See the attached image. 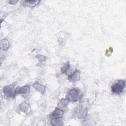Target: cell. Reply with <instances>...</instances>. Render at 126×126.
Instances as JSON below:
<instances>
[{"mask_svg": "<svg viewBox=\"0 0 126 126\" xmlns=\"http://www.w3.org/2000/svg\"><path fill=\"white\" fill-rule=\"evenodd\" d=\"M82 95L81 91L78 89H73L69 91L68 93V99L71 101L79 100Z\"/></svg>", "mask_w": 126, "mask_h": 126, "instance_id": "1", "label": "cell"}, {"mask_svg": "<svg viewBox=\"0 0 126 126\" xmlns=\"http://www.w3.org/2000/svg\"><path fill=\"white\" fill-rule=\"evenodd\" d=\"M125 87V82L123 80H118L115 82L111 87L112 91L115 94L122 93Z\"/></svg>", "mask_w": 126, "mask_h": 126, "instance_id": "2", "label": "cell"}, {"mask_svg": "<svg viewBox=\"0 0 126 126\" xmlns=\"http://www.w3.org/2000/svg\"><path fill=\"white\" fill-rule=\"evenodd\" d=\"M3 92L4 95L8 98L14 97L16 94V90L12 85L5 86L3 89Z\"/></svg>", "mask_w": 126, "mask_h": 126, "instance_id": "3", "label": "cell"}, {"mask_svg": "<svg viewBox=\"0 0 126 126\" xmlns=\"http://www.w3.org/2000/svg\"><path fill=\"white\" fill-rule=\"evenodd\" d=\"M74 114L76 117L81 119L85 117L87 115V110L83 107H77L74 112Z\"/></svg>", "mask_w": 126, "mask_h": 126, "instance_id": "4", "label": "cell"}, {"mask_svg": "<svg viewBox=\"0 0 126 126\" xmlns=\"http://www.w3.org/2000/svg\"><path fill=\"white\" fill-rule=\"evenodd\" d=\"M63 113V111L62 109L56 108L55 110L50 114V117L51 120L62 118Z\"/></svg>", "mask_w": 126, "mask_h": 126, "instance_id": "5", "label": "cell"}, {"mask_svg": "<svg viewBox=\"0 0 126 126\" xmlns=\"http://www.w3.org/2000/svg\"><path fill=\"white\" fill-rule=\"evenodd\" d=\"M30 91V88L29 86H24L20 88H18L16 89V93L20 94L22 95H28Z\"/></svg>", "mask_w": 126, "mask_h": 126, "instance_id": "6", "label": "cell"}, {"mask_svg": "<svg viewBox=\"0 0 126 126\" xmlns=\"http://www.w3.org/2000/svg\"><path fill=\"white\" fill-rule=\"evenodd\" d=\"M80 77V73L78 70H76L72 74L68 76V79L70 82H75L79 80Z\"/></svg>", "mask_w": 126, "mask_h": 126, "instance_id": "7", "label": "cell"}, {"mask_svg": "<svg viewBox=\"0 0 126 126\" xmlns=\"http://www.w3.org/2000/svg\"><path fill=\"white\" fill-rule=\"evenodd\" d=\"M10 46L9 41L6 39H3L0 41V48L3 51L7 50Z\"/></svg>", "mask_w": 126, "mask_h": 126, "instance_id": "8", "label": "cell"}, {"mask_svg": "<svg viewBox=\"0 0 126 126\" xmlns=\"http://www.w3.org/2000/svg\"><path fill=\"white\" fill-rule=\"evenodd\" d=\"M40 1L39 0H25L24 1V5L28 7H34L37 5Z\"/></svg>", "mask_w": 126, "mask_h": 126, "instance_id": "9", "label": "cell"}, {"mask_svg": "<svg viewBox=\"0 0 126 126\" xmlns=\"http://www.w3.org/2000/svg\"><path fill=\"white\" fill-rule=\"evenodd\" d=\"M69 102V100L68 99H62L58 103V106L60 109H63L65 108Z\"/></svg>", "mask_w": 126, "mask_h": 126, "instance_id": "10", "label": "cell"}, {"mask_svg": "<svg viewBox=\"0 0 126 126\" xmlns=\"http://www.w3.org/2000/svg\"><path fill=\"white\" fill-rule=\"evenodd\" d=\"M63 124L62 118L51 120V124L53 126H61Z\"/></svg>", "mask_w": 126, "mask_h": 126, "instance_id": "11", "label": "cell"}, {"mask_svg": "<svg viewBox=\"0 0 126 126\" xmlns=\"http://www.w3.org/2000/svg\"><path fill=\"white\" fill-rule=\"evenodd\" d=\"M33 87L35 88V89H36L37 91H39V92H40L41 93H43L44 92L45 89L44 86L41 85L37 83H35L33 85Z\"/></svg>", "mask_w": 126, "mask_h": 126, "instance_id": "12", "label": "cell"}, {"mask_svg": "<svg viewBox=\"0 0 126 126\" xmlns=\"http://www.w3.org/2000/svg\"><path fill=\"white\" fill-rule=\"evenodd\" d=\"M20 108L21 111L24 112H28L29 111L30 107L29 105L26 103H23L21 104L20 106Z\"/></svg>", "mask_w": 126, "mask_h": 126, "instance_id": "13", "label": "cell"}, {"mask_svg": "<svg viewBox=\"0 0 126 126\" xmlns=\"http://www.w3.org/2000/svg\"><path fill=\"white\" fill-rule=\"evenodd\" d=\"M70 67V64L69 63H65L63 65L62 67L61 68V71L63 73H64L65 72H66L67 71H68V70L69 69Z\"/></svg>", "mask_w": 126, "mask_h": 126, "instance_id": "14", "label": "cell"}, {"mask_svg": "<svg viewBox=\"0 0 126 126\" xmlns=\"http://www.w3.org/2000/svg\"><path fill=\"white\" fill-rule=\"evenodd\" d=\"M113 52V49L111 47H110L107 50H106V54L107 55V56H110L111 53H112Z\"/></svg>", "mask_w": 126, "mask_h": 126, "instance_id": "15", "label": "cell"}, {"mask_svg": "<svg viewBox=\"0 0 126 126\" xmlns=\"http://www.w3.org/2000/svg\"><path fill=\"white\" fill-rule=\"evenodd\" d=\"M17 2V1H16V0H10V1H9V3L10 4H15Z\"/></svg>", "mask_w": 126, "mask_h": 126, "instance_id": "16", "label": "cell"}]
</instances>
